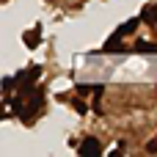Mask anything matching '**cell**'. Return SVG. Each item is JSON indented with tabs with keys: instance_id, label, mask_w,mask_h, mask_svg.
Instances as JSON below:
<instances>
[{
	"instance_id": "6da1fadb",
	"label": "cell",
	"mask_w": 157,
	"mask_h": 157,
	"mask_svg": "<svg viewBox=\"0 0 157 157\" xmlns=\"http://www.w3.org/2000/svg\"><path fill=\"white\" fill-rule=\"evenodd\" d=\"M41 108H44V91H41V88H36V91L25 99V113H22V116H25V121H30Z\"/></svg>"
},
{
	"instance_id": "7a4b0ae2",
	"label": "cell",
	"mask_w": 157,
	"mask_h": 157,
	"mask_svg": "<svg viewBox=\"0 0 157 157\" xmlns=\"http://www.w3.org/2000/svg\"><path fill=\"white\" fill-rule=\"evenodd\" d=\"M77 152H80L83 157L86 155H99V152H102V144H99L97 138H86V141L77 146Z\"/></svg>"
},
{
	"instance_id": "3957f363",
	"label": "cell",
	"mask_w": 157,
	"mask_h": 157,
	"mask_svg": "<svg viewBox=\"0 0 157 157\" xmlns=\"http://www.w3.org/2000/svg\"><path fill=\"white\" fill-rule=\"evenodd\" d=\"M141 22H144L141 17H132V19H127V22H124V25H121V28L116 30V36H121V39H124V36H130V33H135V28H138Z\"/></svg>"
},
{
	"instance_id": "277c9868",
	"label": "cell",
	"mask_w": 157,
	"mask_h": 157,
	"mask_svg": "<svg viewBox=\"0 0 157 157\" xmlns=\"http://www.w3.org/2000/svg\"><path fill=\"white\" fill-rule=\"evenodd\" d=\"M22 39H25V44H28L30 50H36V47H39V41H41V28L36 25V28H33V30H28Z\"/></svg>"
},
{
	"instance_id": "5b68a950",
	"label": "cell",
	"mask_w": 157,
	"mask_h": 157,
	"mask_svg": "<svg viewBox=\"0 0 157 157\" xmlns=\"http://www.w3.org/2000/svg\"><path fill=\"white\" fill-rule=\"evenodd\" d=\"M141 19L149 22V28H155L157 25V6H146V8L141 11Z\"/></svg>"
},
{
	"instance_id": "8992f818",
	"label": "cell",
	"mask_w": 157,
	"mask_h": 157,
	"mask_svg": "<svg viewBox=\"0 0 157 157\" xmlns=\"http://www.w3.org/2000/svg\"><path fill=\"white\" fill-rule=\"evenodd\" d=\"M132 50H135V52H155V50H157V44H149V41H138Z\"/></svg>"
},
{
	"instance_id": "52a82bcc",
	"label": "cell",
	"mask_w": 157,
	"mask_h": 157,
	"mask_svg": "<svg viewBox=\"0 0 157 157\" xmlns=\"http://www.w3.org/2000/svg\"><path fill=\"white\" fill-rule=\"evenodd\" d=\"M102 86H77V94L80 97H88V94H97Z\"/></svg>"
},
{
	"instance_id": "ba28073f",
	"label": "cell",
	"mask_w": 157,
	"mask_h": 157,
	"mask_svg": "<svg viewBox=\"0 0 157 157\" xmlns=\"http://www.w3.org/2000/svg\"><path fill=\"white\" fill-rule=\"evenodd\" d=\"M72 105H75V110H77V113H88V105H86L83 99H72Z\"/></svg>"
},
{
	"instance_id": "9c48e42d",
	"label": "cell",
	"mask_w": 157,
	"mask_h": 157,
	"mask_svg": "<svg viewBox=\"0 0 157 157\" xmlns=\"http://www.w3.org/2000/svg\"><path fill=\"white\" fill-rule=\"evenodd\" d=\"M146 152H157V141H149L146 144Z\"/></svg>"
},
{
	"instance_id": "30bf717a",
	"label": "cell",
	"mask_w": 157,
	"mask_h": 157,
	"mask_svg": "<svg viewBox=\"0 0 157 157\" xmlns=\"http://www.w3.org/2000/svg\"><path fill=\"white\" fill-rule=\"evenodd\" d=\"M3 3H8V0H3Z\"/></svg>"
}]
</instances>
